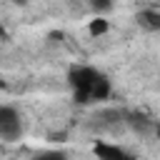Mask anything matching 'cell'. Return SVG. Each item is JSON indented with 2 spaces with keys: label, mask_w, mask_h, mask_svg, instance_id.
<instances>
[{
  "label": "cell",
  "mask_w": 160,
  "mask_h": 160,
  "mask_svg": "<svg viewBox=\"0 0 160 160\" xmlns=\"http://www.w3.org/2000/svg\"><path fill=\"white\" fill-rule=\"evenodd\" d=\"M100 75L102 72H98L95 68H88V65H75L68 72V80H70V88L75 90L78 102H90L92 100V88H95Z\"/></svg>",
  "instance_id": "obj_1"
},
{
  "label": "cell",
  "mask_w": 160,
  "mask_h": 160,
  "mask_svg": "<svg viewBox=\"0 0 160 160\" xmlns=\"http://www.w3.org/2000/svg\"><path fill=\"white\" fill-rule=\"evenodd\" d=\"M20 132H22V125H20L18 110L2 105L0 108V140H18Z\"/></svg>",
  "instance_id": "obj_2"
},
{
  "label": "cell",
  "mask_w": 160,
  "mask_h": 160,
  "mask_svg": "<svg viewBox=\"0 0 160 160\" xmlns=\"http://www.w3.org/2000/svg\"><path fill=\"white\" fill-rule=\"evenodd\" d=\"M92 152H95L98 160H135L125 148L110 145V142H95L92 145Z\"/></svg>",
  "instance_id": "obj_3"
},
{
  "label": "cell",
  "mask_w": 160,
  "mask_h": 160,
  "mask_svg": "<svg viewBox=\"0 0 160 160\" xmlns=\"http://www.w3.org/2000/svg\"><path fill=\"white\" fill-rule=\"evenodd\" d=\"M138 22H140L142 28H148V30H160V12H155V10H142V12H138Z\"/></svg>",
  "instance_id": "obj_4"
},
{
  "label": "cell",
  "mask_w": 160,
  "mask_h": 160,
  "mask_svg": "<svg viewBox=\"0 0 160 160\" xmlns=\"http://www.w3.org/2000/svg\"><path fill=\"white\" fill-rule=\"evenodd\" d=\"M110 80L105 78V75H100L98 78V82H95V88H92V100H108L110 98Z\"/></svg>",
  "instance_id": "obj_5"
},
{
  "label": "cell",
  "mask_w": 160,
  "mask_h": 160,
  "mask_svg": "<svg viewBox=\"0 0 160 160\" xmlns=\"http://www.w3.org/2000/svg\"><path fill=\"white\" fill-rule=\"evenodd\" d=\"M88 30H90V35H92V38H100V35H105V32L110 30V22H108L102 15H98L95 20H90Z\"/></svg>",
  "instance_id": "obj_6"
},
{
  "label": "cell",
  "mask_w": 160,
  "mask_h": 160,
  "mask_svg": "<svg viewBox=\"0 0 160 160\" xmlns=\"http://www.w3.org/2000/svg\"><path fill=\"white\" fill-rule=\"evenodd\" d=\"M32 160H68V158H65V152H60V150H45V152H38Z\"/></svg>",
  "instance_id": "obj_7"
},
{
  "label": "cell",
  "mask_w": 160,
  "mask_h": 160,
  "mask_svg": "<svg viewBox=\"0 0 160 160\" xmlns=\"http://www.w3.org/2000/svg\"><path fill=\"white\" fill-rule=\"evenodd\" d=\"M90 8L95 10V12H108V10H112V0H90Z\"/></svg>",
  "instance_id": "obj_8"
},
{
  "label": "cell",
  "mask_w": 160,
  "mask_h": 160,
  "mask_svg": "<svg viewBox=\"0 0 160 160\" xmlns=\"http://www.w3.org/2000/svg\"><path fill=\"white\" fill-rule=\"evenodd\" d=\"M155 132H158V138H160V122H158V125H155Z\"/></svg>",
  "instance_id": "obj_9"
},
{
  "label": "cell",
  "mask_w": 160,
  "mask_h": 160,
  "mask_svg": "<svg viewBox=\"0 0 160 160\" xmlns=\"http://www.w3.org/2000/svg\"><path fill=\"white\" fill-rule=\"evenodd\" d=\"M15 2H18V5H25V2H28V0H15Z\"/></svg>",
  "instance_id": "obj_10"
}]
</instances>
